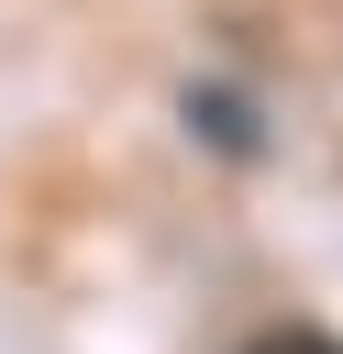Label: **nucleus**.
<instances>
[{"label": "nucleus", "mask_w": 343, "mask_h": 354, "mask_svg": "<svg viewBox=\"0 0 343 354\" xmlns=\"http://www.w3.org/2000/svg\"><path fill=\"white\" fill-rule=\"evenodd\" d=\"M243 354H343V343H332V332H254Z\"/></svg>", "instance_id": "f257e3e1"}]
</instances>
